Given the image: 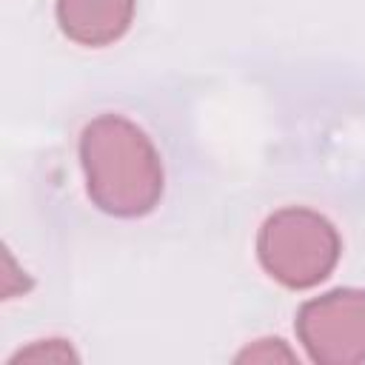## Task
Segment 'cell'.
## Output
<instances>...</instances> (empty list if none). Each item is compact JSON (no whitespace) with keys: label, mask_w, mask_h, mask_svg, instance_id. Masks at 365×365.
Here are the masks:
<instances>
[{"label":"cell","mask_w":365,"mask_h":365,"mask_svg":"<svg viewBox=\"0 0 365 365\" xmlns=\"http://www.w3.org/2000/svg\"><path fill=\"white\" fill-rule=\"evenodd\" d=\"M134 0H57V20L66 37L83 46H108L125 34Z\"/></svg>","instance_id":"obj_4"},{"label":"cell","mask_w":365,"mask_h":365,"mask_svg":"<svg viewBox=\"0 0 365 365\" xmlns=\"http://www.w3.org/2000/svg\"><path fill=\"white\" fill-rule=\"evenodd\" d=\"M297 334L314 362H365V291H331L305 302Z\"/></svg>","instance_id":"obj_3"},{"label":"cell","mask_w":365,"mask_h":365,"mask_svg":"<svg viewBox=\"0 0 365 365\" xmlns=\"http://www.w3.org/2000/svg\"><path fill=\"white\" fill-rule=\"evenodd\" d=\"M262 268L288 288H311L322 282L339 257L334 225L311 208H282L271 214L259 231Z\"/></svg>","instance_id":"obj_2"},{"label":"cell","mask_w":365,"mask_h":365,"mask_svg":"<svg viewBox=\"0 0 365 365\" xmlns=\"http://www.w3.org/2000/svg\"><path fill=\"white\" fill-rule=\"evenodd\" d=\"M80 157L88 197L114 217L148 214L163 197V163L143 128L103 114L83 128Z\"/></svg>","instance_id":"obj_1"},{"label":"cell","mask_w":365,"mask_h":365,"mask_svg":"<svg viewBox=\"0 0 365 365\" xmlns=\"http://www.w3.org/2000/svg\"><path fill=\"white\" fill-rule=\"evenodd\" d=\"M297 354L285 348L282 339H259L237 354V362H294Z\"/></svg>","instance_id":"obj_6"},{"label":"cell","mask_w":365,"mask_h":365,"mask_svg":"<svg viewBox=\"0 0 365 365\" xmlns=\"http://www.w3.org/2000/svg\"><path fill=\"white\" fill-rule=\"evenodd\" d=\"M9 362H77V354L66 339H40L29 348H20L9 356Z\"/></svg>","instance_id":"obj_5"}]
</instances>
